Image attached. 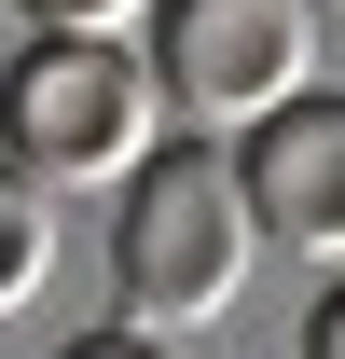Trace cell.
I'll return each mask as SVG.
<instances>
[{"mask_svg":"<svg viewBox=\"0 0 345 359\" xmlns=\"http://www.w3.org/2000/svg\"><path fill=\"white\" fill-rule=\"evenodd\" d=\"M304 359H345V276L318 290V304H304Z\"/></svg>","mask_w":345,"mask_h":359,"instance_id":"ba28073f","label":"cell"},{"mask_svg":"<svg viewBox=\"0 0 345 359\" xmlns=\"http://www.w3.org/2000/svg\"><path fill=\"white\" fill-rule=\"evenodd\" d=\"M304 14H318V28H345V0H304Z\"/></svg>","mask_w":345,"mask_h":359,"instance_id":"9c48e42d","label":"cell"},{"mask_svg":"<svg viewBox=\"0 0 345 359\" xmlns=\"http://www.w3.org/2000/svg\"><path fill=\"white\" fill-rule=\"evenodd\" d=\"M235 180H249L262 249L345 263V97H290L276 125H249V138H235Z\"/></svg>","mask_w":345,"mask_h":359,"instance_id":"277c9868","label":"cell"},{"mask_svg":"<svg viewBox=\"0 0 345 359\" xmlns=\"http://www.w3.org/2000/svg\"><path fill=\"white\" fill-rule=\"evenodd\" d=\"M14 14H28V42H125L152 0H14Z\"/></svg>","mask_w":345,"mask_h":359,"instance_id":"8992f818","label":"cell"},{"mask_svg":"<svg viewBox=\"0 0 345 359\" xmlns=\"http://www.w3.org/2000/svg\"><path fill=\"white\" fill-rule=\"evenodd\" d=\"M152 55L138 42H28L0 69V166H28L42 194H125L166 138H152Z\"/></svg>","mask_w":345,"mask_h":359,"instance_id":"7a4b0ae2","label":"cell"},{"mask_svg":"<svg viewBox=\"0 0 345 359\" xmlns=\"http://www.w3.org/2000/svg\"><path fill=\"white\" fill-rule=\"evenodd\" d=\"M249 249H262V222H249L235 152L221 138H166L111 194V304H125V332H152V346L221 332L235 290H249Z\"/></svg>","mask_w":345,"mask_h":359,"instance_id":"6da1fadb","label":"cell"},{"mask_svg":"<svg viewBox=\"0 0 345 359\" xmlns=\"http://www.w3.org/2000/svg\"><path fill=\"white\" fill-rule=\"evenodd\" d=\"M55 359H180V346H152V332H125V318H111V332H69Z\"/></svg>","mask_w":345,"mask_h":359,"instance_id":"52a82bcc","label":"cell"},{"mask_svg":"<svg viewBox=\"0 0 345 359\" xmlns=\"http://www.w3.org/2000/svg\"><path fill=\"white\" fill-rule=\"evenodd\" d=\"M152 83H166V111H194V125H276L290 97H318L304 69H318V14L304 0H152Z\"/></svg>","mask_w":345,"mask_h":359,"instance_id":"3957f363","label":"cell"},{"mask_svg":"<svg viewBox=\"0 0 345 359\" xmlns=\"http://www.w3.org/2000/svg\"><path fill=\"white\" fill-rule=\"evenodd\" d=\"M42 276H55V194H42L28 166H0V318L28 304Z\"/></svg>","mask_w":345,"mask_h":359,"instance_id":"5b68a950","label":"cell"}]
</instances>
